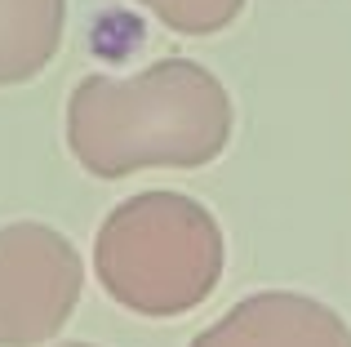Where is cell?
I'll use <instances>...</instances> for the list:
<instances>
[{
  "label": "cell",
  "mask_w": 351,
  "mask_h": 347,
  "mask_svg": "<svg viewBox=\"0 0 351 347\" xmlns=\"http://www.w3.org/2000/svg\"><path fill=\"white\" fill-rule=\"evenodd\" d=\"M232 94L191 58L134 76H85L67 98V147L94 178L138 169H200L232 143Z\"/></svg>",
  "instance_id": "6da1fadb"
},
{
  "label": "cell",
  "mask_w": 351,
  "mask_h": 347,
  "mask_svg": "<svg viewBox=\"0 0 351 347\" xmlns=\"http://www.w3.org/2000/svg\"><path fill=\"white\" fill-rule=\"evenodd\" d=\"M94 272L125 312L187 316L223 280V227L182 191H138L98 227Z\"/></svg>",
  "instance_id": "7a4b0ae2"
},
{
  "label": "cell",
  "mask_w": 351,
  "mask_h": 347,
  "mask_svg": "<svg viewBox=\"0 0 351 347\" xmlns=\"http://www.w3.org/2000/svg\"><path fill=\"white\" fill-rule=\"evenodd\" d=\"M80 254L58 227H0V347H40L58 339L80 303Z\"/></svg>",
  "instance_id": "3957f363"
},
{
  "label": "cell",
  "mask_w": 351,
  "mask_h": 347,
  "mask_svg": "<svg viewBox=\"0 0 351 347\" xmlns=\"http://www.w3.org/2000/svg\"><path fill=\"white\" fill-rule=\"evenodd\" d=\"M191 347H351V325L311 294L263 289L240 298Z\"/></svg>",
  "instance_id": "277c9868"
},
{
  "label": "cell",
  "mask_w": 351,
  "mask_h": 347,
  "mask_svg": "<svg viewBox=\"0 0 351 347\" xmlns=\"http://www.w3.org/2000/svg\"><path fill=\"white\" fill-rule=\"evenodd\" d=\"M67 32V0H0V89L27 85L53 62Z\"/></svg>",
  "instance_id": "5b68a950"
},
{
  "label": "cell",
  "mask_w": 351,
  "mask_h": 347,
  "mask_svg": "<svg viewBox=\"0 0 351 347\" xmlns=\"http://www.w3.org/2000/svg\"><path fill=\"white\" fill-rule=\"evenodd\" d=\"M178 36H214L240 18L245 0H138Z\"/></svg>",
  "instance_id": "8992f818"
},
{
  "label": "cell",
  "mask_w": 351,
  "mask_h": 347,
  "mask_svg": "<svg viewBox=\"0 0 351 347\" xmlns=\"http://www.w3.org/2000/svg\"><path fill=\"white\" fill-rule=\"evenodd\" d=\"M62 347H94V343H62Z\"/></svg>",
  "instance_id": "52a82bcc"
}]
</instances>
